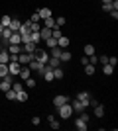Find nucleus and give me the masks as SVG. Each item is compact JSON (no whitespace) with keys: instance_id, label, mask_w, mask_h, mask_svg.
Listing matches in <instances>:
<instances>
[{"instance_id":"a878e982","label":"nucleus","mask_w":118,"mask_h":131,"mask_svg":"<svg viewBox=\"0 0 118 131\" xmlns=\"http://www.w3.org/2000/svg\"><path fill=\"white\" fill-rule=\"evenodd\" d=\"M63 77H65L63 69L61 67H55V69H53V78H63Z\"/></svg>"},{"instance_id":"49530a36","label":"nucleus","mask_w":118,"mask_h":131,"mask_svg":"<svg viewBox=\"0 0 118 131\" xmlns=\"http://www.w3.org/2000/svg\"><path fill=\"white\" fill-rule=\"evenodd\" d=\"M81 63H83V67H85L87 63H89V57H87V55H85V57H81Z\"/></svg>"},{"instance_id":"c9c22d12","label":"nucleus","mask_w":118,"mask_h":131,"mask_svg":"<svg viewBox=\"0 0 118 131\" xmlns=\"http://www.w3.org/2000/svg\"><path fill=\"white\" fill-rule=\"evenodd\" d=\"M45 45H47V47H55V45H57V39L55 37H47V39H45Z\"/></svg>"},{"instance_id":"e433bc0d","label":"nucleus","mask_w":118,"mask_h":131,"mask_svg":"<svg viewBox=\"0 0 118 131\" xmlns=\"http://www.w3.org/2000/svg\"><path fill=\"white\" fill-rule=\"evenodd\" d=\"M24 82H26V86H28V88H35V78L30 77V78H26Z\"/></svg>"},{"instance_id":"423d86ee","label":"nucleus","mask_w":118,"mask_h":131,"mask_svg":"<svg viewBox=\"0 0 118 131\" xmlns=\"http://www.w3.org/2000/svg\"><path fill=\"white\" fill-rule=\"evenodd\" d=\"M77 100L85 106V108H87V106L90 104V94H89V92H79V94H77Z\"/></svg>"},{"instance_id":"f257e3e1","label":"nucleus","mask_w":118,"mask_h":131,"mask_svg":"<svg viewBox=\"0 0 118 131\" xmlns=\"http://www.w3.org/2000/svg\"><path fill=\"white\" fill-rule=\"evenodd\" d=\"M57 114H59V117H61V119H69V117H71V115H73V108H71V104H63V106H59V108H57Z\"/></svg>"},{"instance_id":"7ed1b4c3","label":"nucleus","mask_w":118,"mask_h":131,"mask_svg":"<svg viewBox=\"0 0 118 131\" xmlns=\"http://www.w3.org/2000/svg\"><path fill=\"white\" fill-rule=\"evenodd\" d=\"M28 67H30V71H38L39 72V74H41V72H43V63H39V61H35V59H32V61H30V63H28Z\"/></svg>"},{"instance_id":"37998d69","label":"nucleus","mask_w":118,"mask_h":131,"mask_svg":"<svg viewBox=\"0 0 118 131\" xmlns=\"http://www.w3.org/2000/svg\"><path fill=\"white\" fill-rule=\"evenodd\" d=\"M98 63H101V65H104V63H108V57H106V55H102V57H98Z\"/></svg>"},{"instance_id":"4c0bfd02","label":"nucleus","mask_w":118,"mask_h":131,"mask_svg":"<svg viewBox=\"0 0 118 131\" xmlns=\"http://www.w3.org/2000/svg\"><path fill=\"white\" fill-rule=\"evenodd\" d=\"M30 22H34V24H39V22H41V18H39V14H38V12L30 16Z\"/></svg>"},{"instance_id":"72a5a7b5","label":"nucleus","mask_w":118,"mask_h":131,"mask_svg":"<svg viewBox=\"0 0 118 131\" xmlns=\"http://www.w3.org/2000/svg\"><path fill=\"white\" fill-rule=\"evenodd\" d=\"M4 94H6V98H8V100H16V90H14V88H10V90L4 92Z\"/></svg>"},{"instance_id":"aec40b11","label":"nucleus","mask_w":118,"mask_h":131,"mask_svg":"<svg viewBox=\"0 0 118 131\" xmlns=\"http://www.w3.org/2000/svg\"><path fill=\"white\" fill-rule=\"evenodd\" d=\"M75 127H77L79 131H87V127H89V125H87V121H83L81 117H79V119L75 121Z\"/></svg>"},{"instance_id":"f8f14e48","label":"nucleus","mask_w":118,"mask_h":131,"mask_svg":"<svg viewBox=\"0 0 118 131\" xmlns=\"http://www.w3.org/2000/svg\"><path fill=\"white\" fill-rule=\"evenodd\" d=\"M71 108H73V114H81V112L85 110V106L81 104L77 98H75V100H73V104H71Z\"/></svg>"},{"instance_id":"9d476101","label":"nucleus","mask_w":118,"mask_h":131,"mask_svg":"<svg viewBox=\"0 0 118 131\" xmlns=\"http://www.w3.org/2000/svg\"><path fill=\"white\" fill-rule=\"evenodd\" d=\"M0 63H4V65H8V63H10V53H8V49H6V47H2V49H0Z\"/></svg>"},{"instance_id":"c756f323","label":"nucleus","mask_w":118,"mask_h":131,"mask_svg":"<svg viewBox=\"0 0 118 131\" xmlns=\"http://www.w3.org/2000/svg\"><path fill=\"white\" fill-rule=\"evenodd\" d=\"M85 55H87V57H89V55H95V45H85Z\"/></svg>"},{"instance_id":"cd10ccee","label":"nucleus","mask_w":118,"mask_h":131,"mask_svg":"<svg viewBox=\"0 0 118 131\" xmlns=\"http://www.w3.org/2000/svg\"><path fill=\"white\" fill-rule=\"evenodd\" d=\"M61 35H63V31H61V29H59V27H51V37H55V39H59V37H61Z\"/></svg>"},{"instance_id":"a19ab883","label":"nucleus","mask_w":118,"mask_h":131,"mask_svg":"<svg viewBox=\"0 0 118 131\" xmlns=\"http://www.w3.org/2000/svg\"><path fill=\"white\" fill-rule=\"evenodd\" d=\"M102 10L106 12V14H110V12H112L114 8H112V4H102Z\"/></svg>"},{"instance_id":"b1692460","label":"nucleus","mask_w":118,"mask_h":131,"mask_svg":"<svg viewBox=\"0 0 118 131\" xmlns=\"http://www.w3.org/2000/svg\"><path fill=\"white\" fill-rule=\"evenodd\" d=\"M95 115H96V117H102V115H104V106H102V104L95 106Z\"/></svg>"},{"instance_id":"2f4dec72","label":"nucleus","mask_w":118,"mask_h":131,"mask_svg":"<svg viewBox=\"0 0 118 131\" xmlns=\"http://www.w3.org/2000/svg\"><path fill=\"white\" fill-rule=\"evenodd\" d=\"M47 121H49L51 129H59V127H61V125H59V121H55V119H53V117H51V115H49V117H47Z\"/></svg>"},{"instance_id":"a18cd8bd","label":"nucleus","mask_w":118,"mask_h":131,"mask_svg":"<svg viewBox=\"0 0 118 131\" xmlns=\"http://www.w3.org/2000/svg\"><path fill=\"white\" fill-rule=\"evenodd\" d=\"M39 121H41V119H39L38 115H34V117H32V123H34V125H39Z\"/></svg>"},{"instance_id":"8fccbe9b","label":"nucleus","mask_w":118,"mask_h":131,"mask_svg":"<svg viewBox=\"0 0 118 131\" xmlns=\"http://www.w3.org/2000/svg\"><path fill=\"white\" fill-rule=\"evenodd\" d=\"M2 31H4V26H0V37H2Z\"/></svg>"},{"instance_id":"7c9ffc66","label":"nucleus","mask_w":118,"mask_h":131,"mask_svg":"<svg viewBox=\"0 0 118 131\" xmlns=\"http://www.w3.org/2000/svg\"><path fill=\"white\" fill-rule=\"evenodd\" d=\"M61 47H59V45H55V47H51V57H59V55H61Z\"/></svg>"},{"instance_id":"f3484780","label":"nucleus","mask_w":118,"mask_h":131,"mask_svg":"<svg viewBox=\"0 0 118 131\" xmlns=\"http://www.w3.org/2000/svg\"><path fill=\"white\" fill-rule=\"evenodd\" d=\"M6 49H8V53H16V55H18V53H22V51H24L22 47H20V45H16V43H10L8 47H6Z\"/></svg>"},{"instance_id":"de8ad7c7","label":"nucleus","mask_w":118,"mask_h":131,"mask_svg":"<svg viewBox=\"0 0 118 131\" xmlns=\"http://www.w3.org/2000/svg\"><path fill=\"white\" fill-rule=\"evenodd\" d=\"M110 16H112L114 20H118V10H112V12H110Z\"/></svg>"},{"instance_id":"dca6fc26","label":"nucleus","mask_w":118,"mask_h":131,"mask_svg":"<svg viewBox=\"0 0 118 131\" xmlns=\"http://www.w3.org/2000/svg\"><path fill=\"white\" fill-rule=\"evenodd\" d=\"M39 35H41V39H47V37H51V27H43L41 26V29H39Z\"/></svg>"},{"instance_id":"f03ea898","label":"nucleus","mask_w":118,"mask_h":131,"mask_svg":"<svg viewBox=\"0 0 118 131\" xmlns=\"http://www.w3.org/2000/svg\"><path fill=\"white\" fill-rule=\"evenodd\" d=\"M34 59L45 65V63H47V59H49V53H47L45 49H35V51H34Z\"/></svg>"},{"instance_id":"3c124183","label":"nucleus","mask_w":118,"mask_h":131,"mask_svg":"<svg viewBox=\"0 0 118 131\" xmlns=\"http://www.w3.org/2000/svg\"><path fill=\"white\" fill-rule=\"evenodd\" d=\"M0 49H2V45H0Z\"/></svg>"},{"instance_id":"20e7f679","label":"nucleus","mask_w":118,"mask_h":131,"mask_svg":"<svg viewBox=\"0 0 118 131\" xmlns=\"http://www.w3.org/2000/svg\"><path fill=\"white\" fill-rule=\"evenodd\" d=\"M41 77H43V80H45V82L55 80V78H53V69H51L49 65H45V67H43V72H41Z\"/></svg>"},{"instance_id":"2eb2a0df","label":"nucleus","mask_w":118,"mask_h":131,"mask_svg":"<svg viewBox=\"0 0 118 131\" xmlns=\"http://www.w3.org/2000/svg\"><path fill=\"white\" fill-rule=\"evenodd\" d=\"M16 100H18V102H28V92H26L24 88H22V90H18V92H16Z\"/></svg>"},{"instance_id":"473e14b6","label":"nucleus","mask_w":118,"mask_h":131,"mask_svg":"<svg viewBox=\"0 0 118 131\" xmlns=\"http://www.w3.org/2000/svg\"><path fill=\"white\" fill-rule=\"evenodd\" d=\"M10 20H12V16H2V20H0V26L8 27V26H10Z\"/></svg>"},{"instance_id":"bb28decb","label":"nucleus","mask_w":118,"mask_h":131,"mask_svg":"<svg viewBox=\"0 0 118 131\" xmlns=\"http://www.w3.org/2000/svg\"><path fill=\"white\" fill-rule=\"evenodd\" d=\"M59 61H61V63H67V61H71V53H69V51H61V55H59Z\"/></svg>"},{"instance_id":"c03bdc74","label":"nucleus","mask_w":118,"mask_h":131,"mask_svg":"<svg viewBox=\"0 0 118 131\" xmlns=\"http://www.w3.org/2000/svg\"><path fill=\"white\" fill-rule=\"evenodd\" d=\"M108 63H110V65H112V67H116L118 59H116V57H108Z\"/></svg>"},{"instance_id":"393cba45","label":"nucleus","mask_w":118,"mask_h":131,"mask_svg":"<svg viewBox=\"0 0 118 131\" xmlns=\"http://www.w3.org/2000/svg\"><path fill=\"white\" fill-rule=\"evenodd\" d=\"M95 65H90V63H87V65H85V74H89V77H93V74H95Z\"/></svg>"},{"instance_id":"5701e85b","label":"nucleus","mask_w":118,"mask_h":131,"mask_svg":"<svg viewBox=\"0 0 118 131\" xmlns=\"http://www.w3.org/2000/svg\"><path fill=\"white\" fill-rule=\"evenodd\" d=\"M57 45H59V47H69V37H65V35H61V37L57 39Z\"/></svg>"},{"instance_id":"6ab92c4d","label":"nucleus","mask_w":118,"mask_h":131,"mask_svg":"<svg viewBox=\"0 0 118 131\" xmlns=\"http://www.w3.org/2000/svg\"><path fill=\"white\" fill-rule=\"evenodd\" d=\"M102 72H104L106 77H110V74L114 72V67L110 65V63H104V65H102Z\"/></svg>"},{"instance_id":"1a4fd4ad","label":"nucleus","mask_w":118,"mask_h":131,"mask_svg":"<svg viewBox=\"0 0 118 131\" xmlns=\"http://www.w3.org/2000/svg\"><path fill=\"white\" fill-rule=\"evenodd\" d=\"M18 77L22 78V80L30 78V77H32V71H30V67H28V65H22V69H20V72H18Z\"/></svg>"},{"instance_id":"ddd939ff","label":"nucleus","mask_w":118,"mask_h":131,"mask_svg":"<svg viewBox=\"0 0 118 131\" xmlns=\"http://www.w3.org/2000/svg\"><path fill=\"white\" fill-rule=\"evenodd\" d=\"M20 26H22V22H20V20H16V18H12L8 29H12V31H20Z\"/></svg>"},{"instance_id":"c85d7f7f","label":"nucleus","mask_w":118,"mask_h":131,"mask_svg":"<svg viewBox=\"0 0 118 131\" xmlns=\"http://www.w3.org/2000/svg\"><path fill=\"white\" fill-rule=\"evenodd\" d=\"M6 74H10V72H8V65H4V63H0V78H4Z\"/></svg>"},{"instance_id":"f704fd0d","label":"nucleus","mask_w":118,"mask_h":131,"mask_svg":"<svg viewBox=\"0 0 118 131\" xmlns=\"http://www.w3.org/2000/svg\"><path fill=\"white\" fill-rule=\"evenodd\" d=\"M12 35V29H8V27H4V31H2V39H4L6 43H8V37Z\"/></svg>"},{"instance_id":"39448f33","label":"nucleus","mask_w":118,"mask_h":131,"mask_svg":"<svg viewBox=\"0 0 118 131\" xmlns=\"http://www.w3.org/2000/svg\"><path fill=\"white\" fill-rule=\"evenodd\" d=\"M32 59H34V53H24L22 51V53L18 55V63H20V65H28Z\"/></svg>"},{"instance_id":"a211bd4d","label":"nucleus","mask_w":118,"mask_h":131,"mask_svg":"<svg viewBox=\"0 0 118 131\" xmlns=\"http://www.w3.org/2000/svg\"><path fill=\"white\" fill-rule=\"evenodd\" d=\"M39 18L41 20H45V18H51V8H41V10H38Z\"/></svg>"},{"instance_id":"9b49d317","label":"nucleus","mask_w":118,"mask_h":131,"mask_svg":"<svg viewBox=\"0 0 118 131\" xmlns=\"http://www.w3.org/2000/svg\"><path fill=\"white\" fill-rule=\"evenodd\" d=\"M22 45H24V47H22L24 53H34V51L38 49V45H35L34 41H28V43H22Z\"/></svg>"},{"instance_id":"79ce46f5","label":"nucleus","mask_w":118,"mask_h":131,"mask_svg":"<svg viewBox=\"0 0 118 131\" xmlns=\"http://www.w3.org/2000/svg\"><path fill=\"white\" fill-rule=\"evenodd\" d=\"M12 88H14V90H22V84H20V82H12Z\"/></svg>"},{"instance_id":"0eeeda50","label":"nucleus","mask_w":118,"mask_h":131,"mask_svg":"<svg viewBox=\"0 0 118 131\" xmlns=\"http://www.w3.org/2000/svg\"><path fill=\"white\" fill-rule=\"evenodd\" d=\"M69 102V96H65V94H59V96H55L53 98V106L55 108H59V106H63V104H67Z\"/></svg>"},{"instance_id":"412c9836","label":"nucleus","mask_w":118,"mask_h":131,"mask_svg":"<svg viewBox=\"0 0 118 131\" xmlns=\"http://www.w3.org/2000/svg\"><path fill=\"white\" fill-rule=\"evenodd\" d=\"M43 22V27H55V18H45V20H41Z\"/></svg>"},{"instance_id":"09e8293b","label":"nucleus","mask_w":118,"mask_h":131,"mask_svg":"<svg viewBox=\"0 0 118 131\" xmlns=\"http://www.w3.org/2000/svg\"><path fill=\"white\" fill-rule=\"evenodd\" d=\"M110 2H112V0H102V4H110Z\"/></svg>"},{"instance_id":"4be33fe9","label":"nucleus","mask_w":118,"mask_h":131,"mask_svg":"<svg viewBox=\"0 0 118 131\" xmlns=\"http://www.w3.org/2000/svg\"><path fill=\"white\" fill-rule=\"evenodd\" d=\"M30 41H34V43L38 45L39 41H41V35H39V31H32V33H30Z\"/></svg>"},{"instance_id":"6e6552de","label":"nucleus","mask_w":118,"mask_h":131,"mask_svg":"<svg viewBox=\"0 0 118 131\" xmlns=\"http://www.w3.org/2000/svg\"><path fill=\"white\" fill-rule=\"evenodd\" d=\"M20 69H22V65H20V63H8V72H10L12 77H18Z\"/></svg>"},{"instance_id":"4468645a","label":"nucleus","mask_w":118,"mask_h":131,"mask_svg":"<svg viewBox=\"0 0 118 131\" xmlns=\"http://www.w3.org/2000/svg\"><path fill=\"white\" fill-rule=\"evenodd\" d=\"M45 65H49L51 69H55V67H61V61H59V57H49Z\"/></svg>"},{"instance_id":"ea45409f","label":"nucleus","mask_w":118,"mask_h":131,"mask_svg":"<svg viewBox=\"0 0 118 131\" xmlns=\"http://www.w3.org/2000/svg\"><path fill=\"white\" fill-rule=\"evenodd\" d=\"M65 22H67V20H65V18H55V26H57V27H61V26H65Z\"/></svg>"},{"instance_id":"58836bf2","label":"nucleus","mask_w":118,"mask_h":131,"mask_svg":"<svg viewBox=\"0 0 118 131\" xmlns=\"http://www.w3.org/2000/svg\"><path fill=\"white\" fill-rule=\"evenodd\" d=\"M89 63H90V65H98V57H96V55H89Z\"/></svg>"}]
</instances>
